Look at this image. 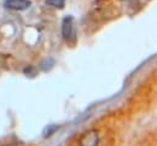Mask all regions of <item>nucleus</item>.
Returning <instances> with one entry per match:
<instances>
[{"instance_id":"f03ea898","label":"nucleus","mask_w":157,"mask_h":146,"mask_svg":"<svg viewBox=\"0 0 157 146\" xmlns=\"http://www.w3.org/2000/svg\"><path fill=\"white\" fill-rule=\"evenodd\" d=\"M72 21H74V18L71 16H65L64 20H63V23H61V33H63V37L66 40H70L75 36Z\"/></svg>"},{"instance_id":"7ed1b4c3","label":"nucleus","mask_w":157,"mask_h":146,"mask_svg":"<svg viewBox=\"0 0 157 146\" xmlns=\"http://www.w3.org/2000/svg\"><path fill=\"white\" fill-rule=\"evenodd\" d=\"M32 5L31 0H5L4 6L9 10H15V11H22L28 9Z\"/></svg>"},{"instance_id":"39448f33","label":"nucleus","mask_w":157,"mask_h":146,"mask_svg":"<svg viewBox=\"0 0 157 146\" xmlns=\"http://www.w3.org/2000/svg\"><path fill=\"white\" fill-rule=\"evenodd\" d=\"M56 129H58L56 125H52V126H49V129H47V133H44V136H50Z\"/></svg>"},{"instance_id":"f257e3e1","label":"nucleus","mask_w":157,"mask_h":146,"mask_svg":"<svg viewBox=\"0 0 157 146\" xmlns=\"http://www.w3.org/2000/svg\"><path fill=\"white\" fill-rule=\"evenodd\" d=\"M78 146H98L99 145V133L96 129H88L83 131L78 140Z\"/></svg>"},{"instance_id":"20e7f679","label":"nucleus","mask_w":157,"mask_h":146,"mask_svg":"<svg viewBox=\"0 0 157 146\" xmlns=\"http://www.w3.org/2000/svg\"><path fill=\"white\" fill-rule=\"evenodd\" d=\"M45 2L54 7H63L65 4V0H45Z\"/></svg>"}]
</instances>
